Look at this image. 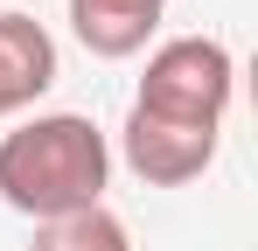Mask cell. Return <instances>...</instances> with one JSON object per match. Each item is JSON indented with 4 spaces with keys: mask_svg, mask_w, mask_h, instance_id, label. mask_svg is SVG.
Returning <instances> with one entry per match:
<instances>
[{
    "mask_svg": "<svg viewBox=\"0 0 258 251\" xmlns=\"http://www.w3.org/2000/svg\"><path fill=\"white\" fill-rule=\"evenodd\" d=\"M105 181H112V147L84 112H35L14 133H0V203L35 223L98 209Z\"/></svg>",
    "mask_w": 258,
    "mask_h": 251,
    "instance_id": "6da1fadb",
    "label": "cell"
},
{
    "mask_svg": "<svg viewBox=\"0 0 258 251\" xmlns=\"http://www.w3.org/2000/svg\"><path fill=\"white\" fill-rule=\"evenodd\" d=\"M230 91H237V63H230V49L216 35H168L147 56V70H140L133 112H154V119H174V126H216L223 133Z\"/></svg>",
    "mask_w": 258,
    "mask_h": 251,
    "instance_id": "7a4b0ae2",
    "label": "cell"
},
{
    "mask_svg": "<svg viewBox=\"0 0 258 251\" xmlns=\"http://www.w3.org/2000/svg\"><path fill=\"white\" fill-rule=\"evenodd\" d=\"M216 126H174L154 112H126L119 126V161L147 181V189H188L203 167L216 161Z\"/></svg>",
    "mask_w": 258,
    "mask_h": 251,
    "instance_id": "3957f363",
    "label": "cell"
},
{
    "mask_svg": "<svg viewBox=\"0 0 258 251\" xmlns=\"http://www.w3.org/2000/svg\"><path fill=\"white\" fill-rule=\"evenodd\" d=\"M56 84V42L35 14L0 7V119H21Z\"/></svg>",
    "mask_w": 258,
    "mask_h": 251,
    "instance_id": "277c9868",
    "label": "cell"
},
{
    "mask_svg": "<svg viewBox=\"0 0 258 251\" xmlns=\"http://www.w3.org/2000/svg\"><path fill=\"white\" fill-rule=\"evenodd\" d=\"M161 14L168 0H70V35L105 63H126L161 35Z\"/></svg>",
    "mask_w": 258,
    "mask_h": 251,
    "instance_id": "5b68a950",
    "label": "cell"
},
{
    "mask_svg": "<svg viewBox=\"0 0 258 251\" xmlns=\"http://www.w3.org/2000/svg\"><path fill=\"white\" fill-rule=\"evenodd\" d=\"M28 251H133V230L98 203V209H77V216H56V223H35Z\"/></svg>",
    "mask_w": 258,
    "mask_h": 251,
    "instance_id": "8992f818",
    "label": "cell"
}]
</instances>
